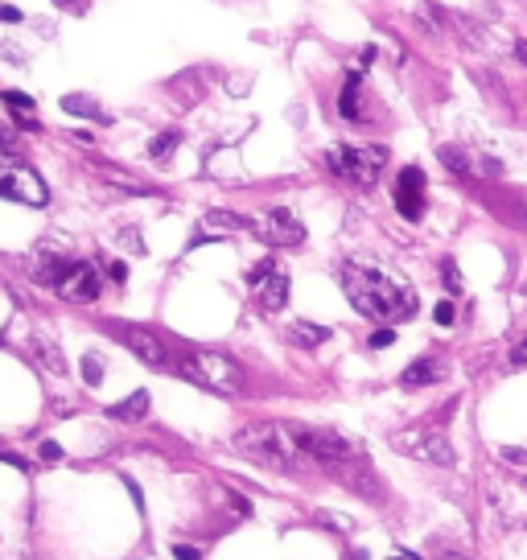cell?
Listing matches in <instances>:
<instances>
[{
  "label": "cell",
  "mask_w": 527,
  "mask_h": 560,
  "mask_svg": "<svg viewBox=\"0 0 527 560\" xmlns=\"http://www.w3.org/2000/svg\"><path fill=\"white\" fill-rule=\"evenodd\" d=\"M342 289L350 297L363 317L371 322H408L416 317L420 301H416V289H408L404 280H396L391 272L383 268H371V264H346L342 268Z\"/></svg>",
  "instance_id": "obj_1"
},
{
  "label": "cell",
  "mask_w": 527,
  "mask_h": 560,
  "mask_svg": "<svg viewBox=\"0 0 527 560\" xmlns=\"http://www.w3.org/2000/svg\"><path fill=\"white\" fill-rule=\"evenodd\" d=\"M235 449L248 453L251 462L268 465V470H284V474H301V470H313V457L305 453L301 441V424H251V429L235 432Z\"/></svg>",
  "instance_id": "obj_2"
},
{
  "label": "cell",
  "mask_w": 527,
  "mask_h": 560,
  "mask_svg": "<svg viewBox=\"0 0 527 560\" xmlns=\"http://www.w3.org/2000/svg\"><path fill=\"white\" fill-rule=\"evenodd\" d=\"M177 371L206 391H223V396L243 391V371L226 355H218V350H190V355L177 363Z\"/></svg>",
  "instance_id": "obj_3"
},
{
  "label": "cell",
  "mask_w": 527,
  "mask_h": 560,
  "mask_svg": "<svg viewBox=\"0 0 527 560\" xmlns=\"http://www.w3.org/2000/svg\"><path fill=\"white\" fill-rule=\"evenodd\" d=\"M325 161L338 177H350L355 185H375L383 165H388V149L383 144H366V149H355V144H333L325 152Z\"/></svg>",
  "instance_id": "obj_4"
},
{
  "label": "cell",
  "mask_w": 527,
  "mask_h": 560,
  "mask_svg": "<svg viewBox=\"0 0 527 560\" xmlns=\"http://www.w3.org/2000/svg\"><path fill=\"white\" fill-rule=\"evenodd\" d=\"M391 445L399 453H408V457H420V462H432V465H453V445L441 429H432V424H416V429H399L391 432Z\"/></svg>",
  "instance_id": "obj_5"
},
{
  "label": "cell",
  "mask_w": 527,
  "mask_h": 560,
  "mask_svg": "<svg viewBox=\"0 0 527 560\" xmlns=\"http://www.w3.org/2000/svg\"><path fill=\"white\" fill-rule=\"evenodd\" d=\"M248 289L256 292V301L268 313L284 309L289 305V268L280 259H259L248 268Z\"/></svg>",
  "instance_id": "obj_6"
},
{
  "label": "cell",
  "mask_w": 527,
  "mask_h": 560,
  "mask_svg": "<svg viewBox=\"0 0 527 560\" xmlns=\"http://www.w3.org/2000/svg\"><path fill=\"white\" fill-rule=\"evenodd\" d=\"M251 231H256L264 243H272V248H297V243L305 239L301 218L292 215L289 206H272V210H264V215L251 223Z\"/></svg>",
  "instance_id": "obj_7"
},
{
  "label": "cell",
  "mask_w": 527,
  "mask_h": 560,
  "mask_svg": "<svg viewBox=\"0 0 527 560\" xmlns=\"http://www.w3.org/2000/svg\"><path fill=\"white\" fill-rule=\"evenodd\" d=\"M0 198H12V202L25 206H45V182L29 165H0Z\"/></svg>",
  "instance_id": "obj_8"
},
{
  "label": "cell",
  "mask_w": 527,
  "mask_h": 560,
  "mask_svg": "<svg viewBox=\"0 0 527 560\" xmlns=\"http://www.w3.org/2000/svg\"><path fill=\"white\" fill-rule=\"evenodd\" d=\"M99 289H103V276H99V268L91 264V259H70V268H66V276L58 280V297L62 301H75V305H91L99 297Z\"/></svg>",
  "instance_id": "obj_9"
},
{
  "label": "cell",
  "mask_w": 527,
  "mask_h": 560,
  "mask_svg": "<svg viewBox=\"0 0 527 560\" xmlns=\"http://www.w3.org/2000/svg\"><path fill=\"white\" fill-rule=\"evenodd\" d=\"M108 330H111V334H116L124 346H128V350L140 358V363L165 366V346H161V338L152 334V330H144V325H108Z\"/></svg>",
  "instance_id": "obj_10"
},
{
  "label": "cell",
  "mask_w": 527,
  "mask_h": 560,
  "mask_svg": "<svg viewBox=\"0 0 527 560\" xmlns=\"http://www.w3.org/2000/svg\"><path fill=\"white\" fill-rule=\"evenodd\" d=\"M396 210L408 218V223H416V218L424 215V169H416V165L399 169V177H396Z\"/></svg>",
  "instance_id": "obj_11"
},
{
  "label": "cell",
  "mask_w": 527,
  "mask_h": 560,
  "mask_svg": "<svg viewBox=\"0 0 527 560\" xmlns=\"http://www.w3.org/2000/svg\"><path fill=\"white\" fill-rule=\"evenodd\" d=\"M363 70H350L342 83V91H338V116L355 119V124H363L366 119V108H363Z\"/></svg>",
  "instance_id": "obj_12"
},
{
  "label": "cell",
  "mask_w": 527,
  "mask_h": 560,
  "mask_svg": "<svg viewBox=\"0 0 527 560\" xmlns=\"http://www.w3.org/2000/svg\"><path fill=\"white\" fill-rule=\"evenodd\" d=\"M437 379H445V363L441 358H432V355H424L399 375V383H404V388H429V383H437Z\"/></svg>",
  "instance_id": "obj_13"
},
{
  "label": "cell",
  "mask_w": 527,
  "mask_h": 560,
  "mask_svg": "<svg viewBox=\"0 0 527 560\" xmlns=\"http://www.w3.org/2000/svg\"><path fill=\"white\" fill-rule=\"evenodd\" d=\"M108 416L111 420H124V424H136V420H144V416H149V391H132L128 399L111 404Z\"/></svg>",
  "instance_id": "obj_14"
},
{
  "label": "cell",
  "mask_w": 527,
  "mask_h": 560,
  "mask_svg": "<svg viewBox=\"0 0 527 560\" xmlns=\"http://www.w3.org/2000/svg\"><path fill=\"white\" fill-rule=\"evenodd\" d=\"M0 103L21 119V128H37V111H33V99L25 91H0Z\"/></svg>",
  "instance_id": "obj_15"
},
{
  "label": "cell",
  "mask_w": 527,
  "mask_h": 560,
  "mask_svg": "<svg viewBox=\"0 0 527 560\" xmlns=\"http://www.w3.org/2000/svg\"><path fill=\"white\" fill-rule=\"evenodd\" d=\"M325 338H330V330H325V325H313V322H292L289 325V342L292 346H305V350L322 346Z\"/></svg>",
  "instance_id": "obj_16"
},
{
  "label": "cell",
  "mask_w": 527,
  "mask_h": 560,
  "mask_svg": "<svg viewBox=\"0 0 527 560\" xmlns=\"http://www.w3.org/2000/svg\"><path fill=\"white\" fill-rule=\"evenodd\" d=\"M202 223L210 226V231H251V223H256V218L235 215V210H206Z\"/></svg>",
  "instance_id": "obj_17"
},
{
  "label": "cell",
  "mask_w": 527,
  "mask_h": 560,
  "mask_svg": "<svg viewBox=\"0 0 527 560\" xmlns=\"http://www.w3.org/2000/svg\"><path fill=\"white\" fill-rule=\"evenodd\" d=\"M437 157H441V165L453 173V177H470V173H473V161L465 157L462 149H453V144H441V149H437Z\"/></svg>",
  "instance_id": "obj_18"
},
{
  "label": "cell",
  "mask_w": 527,
  "mask_h": 560,
  "mask_svg": "<svg viewBox=\"0 0 527 560\" xmlns=\"http://www.w3.org/2000/svg\"><path fill=\"white\" fill-rule=\"evenodd\" d=\"M62 111H70V116H86V119H99V124L108 119V111L99 108L95 99H86V95H66L62 99Z\"/></svg>",
  "instance_id": "obj_19"
},
{
  "label": "cell",
  "mask_w": 527,
  "mask_h": 560,
  "mask_svg": "<svg viewBox=\"0 0 527 560\" xmlns=\"http://www.w3.org/2000/svg\"><path fill=\"white\" fill-rule=\"evenodd\" d=\"M33 350H37V363H42L45 371H54V375H62V371H66L62 350H58L54 342H42V338H37V342H33Z\"/></svg>",
  "instance_id": "obj_20"
},
{
  "label": "cell",
  "mask_w": 527,
  "mask_h": 560,
  "mask_svg": "<svg viewBox=\"0 0 527 560\" xmlns=\"http://www.w3.org/2000/svg\"><path fill=\"white\" fill-rule=\"evenodd\" d=\"M177 144H182V132H161V136H157V140H152V144H149V157H152V161H165V157H169V152L173 149H177Z\"/></svg>",
  "instance_id": "obj_21"
},
{
  "label": "cell",
  "mask_w": 527,
  "mask_h": 560,
  "mask_svg": "<svg viewBox=\"0 0 527 560\" xmlns=\"http://www.w3.org/2000/svg\"><path fill=\"white\" fill-rule=\"evenodd\" d=\"M83 379H86V388H99V383H103V363H99L95 355H83Z\"/></svg>",
  "instance_id": "obj_22"
},
{
  "label": "cell",
  "mask_w": 527,
  "mask_h": 560,
  "mask_svg": "<svg viewBox=\"0 0 527 560\" xmlns=\"http://www.w3.org/2000/svg\"><path fill=\"white\" fill-rule=\"evenodd\" d=\"M441 280H445V289H449L453 297L462 292V272H457V264H453V259H445V264H441Z\"/></svg>",
  "instance_id": "obj_23"
},
{
  "label": "cell",
  "mask_w": 527,
  "mask_h": 560,
  "mask_svg": "<svg viewBox=\"0 0 527 560\" xmlns=\"http://www.w3.org/2000/svg\"><path fill=\"white\" fill-rule=\"evenodd\" d=\"M103 272H108V280H116V284H124V280H128L124 259H103Z\"/></svg>",
  "instance_id": "obj_24"
},
{
  "label": "cell",
  "mask_w": 527,
  "mask_h": 560,
  "mask_svg": "<svg viewBox=\"0 0 527 560\" xmlns=\"http://www.w3.org/2000/svg\"><path fill=\"white\" fill-rule=\"evenodd\" d=\"M396 342V330H391V325H383V330H375V334L366 338V346H371V350H379V346H391Z\"/></svg>",
  "instance_id": "obj_25"
},
{
  "label": "cell",
  "mask_w": 527,
  "mask_h": 560,
  "mask_svg": "<svg viewBox=\"0 0 527 560\" xmlns=\"http://www.w3.org/2000/svg\"><path fill=\"white\" fill-rule=\"evenodd\" d=\"M506 363H511V366H527V334L519 338L515 346H511V355H506Z\"/></svg>",
  "instance_id": "obj_26"
},
{
  "label": "cell",
  "mask_w": 527,
  "mask_h": 560,
  "mask_svg": "<svg viewBox=\"0 0 527 560\" xmlns=\"http://www.w3.org/2000/svg\"><path fill=\"white\" fill-rule=\"evenodd\" d=\"M432 317H437V325H453V301H437Z\"/></svg>",
  "instance_id": "obj_27"
},
{
  "label": "cell",
  "mask_w": 527,
  "mask_h": 560,
  "mask_svg": "<svg viewBox=\"0 0 527 560\" xmlns=\"http://www.w3.org/2000/svg\"><path fill=\"white\" fill-rule=\"evenodd\" d=\"M37 453H42V462H62V445L58 441H42V449Z\"/></svg>",
  "instance_id": "obj_28"
},
{
  "label": "cell",
  "mask_w": 527,
  "mask_h": 560,
  "mask_svg": "<svg viewBox=\"0 0 527 560\" xmlns=\"http://www.w3.org/2000/svg\"><path fill=\"white\" fill-rule=\"evenodd\" d=\"M173 556L177 560H202V552L190 548V544H173Z\"/></svg>",
  "instance_id": "obj_29"
},
{
  "label": "cell",
  "mask_w": 527,
  "mask_h": 560,
  "mask_svg": "<svg viewBox=\"0 0 527 560\" xmlns=\"http://www.w3.org/2000/svg\"><path fill=\"white\" fill-rule=\"evenodd\" d=\"M503 462L523 465V462H527V449H519V445H515V449H511V445H503Z\"/></svg>",
  "instance_id": "obj_30"
},
{
  "label": "cell",
  "mask_w": 527,
  "mask_h": 560,
  "mask_svg": "<svg viewBox=\"0 0 527 560\" xmlns=\"http://www.w3.org/2000/svg\"><path fill=\"white\" fill-rule=\"evenodd\" d=\"M0 152H17V136L9 128H0Z\"/></svg>",
  "instance_id": "obj_31"
},
{
  "label": "cell",
  "mask_w": 527,
  "mask_h": 560,
  "mask_svg": "<svg viewBox=\"0 0 527 560\" xmlns=\"http://www.w3.org/2000/svg\"><path fill=\"white\" fill-rule=\"evenodd\" d=\"M0 21L17 25V21H21V9H12V4H0Z\"/></svg>",
  "instance_id": "obj_32"
},
{
  "label": "cell",
  "mask_w": 527,
  "mask_h": 560,
  "mask_svg": "<svg viewBox=\"0 0 527 560\" xmlns=\"http://www.w3.org/2000/svg\"><path fill=\"white\" fill-rule=\"evenodd\" d=\"M0 462H4V465H17V470H29V462H21L17 453H4V449H0Z\"/></svg>",
  "instance_id": "obj_33"
},
{
  "label": "cell",
  "mask_w": 527,
  "mask_h": 560,
  "mask_svg": "<svg viewBox=\"0 0 527 560\" xmlns=\"http://www.w3.org/2000/svg\"><path fill=\"white\" fill-rule=\"evenodd\" d=\"M515 58L527 66V42H523V37H519V42H515Z\"/></svg>",
  "instance_id": "obj_34"
},
{
  "label": "cell",
  "mask_w": 527,
  "mask_h": 560,
  "mask_svg": "<svg viewBox=\"0 0 527 560\" xmlns=\"http://www.w3.org/2000/svg\"><path fill=\"white\" fill-rule=\"evenodd\" d=\"M62 9H83V0H58Z\"/></svg>",
  "instance_id": "obj_35"
},
{
  "label": "cell",
  "mask_w": 527,
  "mask_h": 560,
  "mask_svg": "<svg viewBox=\"0 0 527 560\" xmlns=\"http://www.w3.org/2000/svg\"><path fill=\"white\" fill-rule=\"evenodd\" d=\"M391 560H420V556H412V552H396Z\"/></svg>",
  "instance_id": "obj_36"
},
{
  "label": "cell",
  "mask_w": 527,
  "mask_h": 560,
  "mask_svg": "<svg viewBox=\"0 0 527 560\" xmlns=\"http://www.w3.org/2000/svg\"><path fill=\"white\" fill-rule=\"evenodd\" d=\"M445 560H465V556H445Z\"/></svg>",
  "instance_id": "obj_37"
}]
</instances>
